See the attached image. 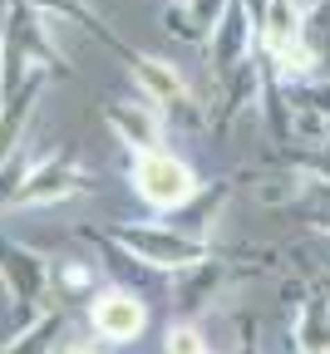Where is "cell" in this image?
<instances>
[{"mask_svg": "<svg viewBox=\"0 0 330 354\" xmlns=\"http://www.w3.org/2000/svg\"><path fill=\"white\" fill-rule=\"evenodd\" d=\"M35 6H50V10H64V15H84V20H89L84 0H35Z\"/></svg>", "mask_w": 330, "mask_h": 354, "instance_id": "obj_11", "label": "cell"}, {"mask_svg": "<svg viewBox=\"0 0 330 354\" xmlns=\"http://www.w3.org/2000/svg\"><path fill=\"white\" fill-rule=\"evenodd\" d=\"M133 187L148 207L173 212V207H187L198 197V172L182 158H173L168 148H148V153L133 158Z\"/></svg>", "mask_w": 330, "mask_h": 354, "instance_id": "obj_1", "label": "cell"}, {"mask_svg": "<svg viewBox=\"0 0 330 354\" xmlns=\"http://www.w3.org/2000/svg\"><path fill=\"white\" fill-rule=\"evenodd\" d=\"M89 320H94V330H99L104 339H138L144 325H148V310L128 290H104L99 300H94Z\"/></svg>", "mask_w": 330, "mask_h": 354, "instance_id": "obj_4", "label": "cell"}, {"mask_svg": "<svg viewBox=\"0 0 330 354\" xmlns=\"http://www.w3.org/2000/svg\"><path fill=\"white\" fill-rule=\"evenodd\" d=\"M109 123L119 133V143H128L133 153H148V148H163V123H158V109L153 99H123L109 109Z\"/></svg>", "mask_w": 330, "mask_h": 354, "instance_id": "obj_5", "label": "cell"}, {"mask_svg": "<svg viewBox=\"0 0 330 354\" xmlns=\"http://www.w3.org/2000/svg\"><path fill=\"white\" fill-rule=\"evenodd\" d=\"M163 349H168V354H212L193 325H173V330H168V339H163Z\"/></svg>", "mask_w": 330, "mask_h": 354, "instance_id": "obj_10", "label": "cell"}, {"mask_svg": "<svg viewBox=\"0 0 330 354\" xmlns=\"http://www.w3.org/2000/svg\"><path fill=\"white\" fill-rule=\"evenodd\" d=\"M325 354H330V349H325Z\"/></svg>", "mask_w": 330, "mask_h": 354, "instance_id": "obj_13", "label": "cell"}, {"mask_svg": "<svg viewBox=\"0 0 330 354\" xmlns=\"http://www.w3.org/2000/svg\"><path fill=\"white\" fill-rule=\"evenodd\" d=\"M64 354H104V349H94V344H69Z\"/></svg>", "mask_w": 330, "mask_h": 354, "instance_id": "obj_12", "label": "cell"}, {"mask_svg": "<svg viewBox=\"0 0 330 354\" xmlns=\"http://www.w3.org/2000/svg\"><path fill=\"white\" fill-rule=\"evenodd\" d=\"M306 35V10H301V0H266L261 15H257V39L266 44V55L276 50H286L291 39Z\"/></svg>", "mask_w": 330, "mask_h": 354, "instance_id": "obj_7", "label": "cell"}, {"mask_svg": "<svg viewBox=\"0 0 330 354\" xmlns=\"http://www.w3.org/2000/svg\"><path fill=\"white\" fill-rule=\"evenodd\" d=\"M232 0H173V6L163 10V25L173 39H198L207 44V35L217 30V20L227 15Z\"/></svg>", "mask_w": 330, "mask_h": 354, "instance_id": "obj_6", "label": "cell"}, {"mask_svg": "<svg viewBox=\"0 0 330 354\" xmlns=\"http://www.w3.org/2000/svg\"><path fill=\"white\" fill-rule=\"evenodd\" d=\"M271 59H276V69L286 74V79H311V74L320 69V55H315V44H311L306 35H301V39H291L286 50H276Z\"/></svg>", "mask_w": 330, "mask_h": 354, "instance_id": "obj_9", "label": "cell"}, {"mask_svg": "<svg viewBox=\"0 0 330 354\" xmlns=\"http://www.w3.org/2000/svg\"><path fill=\"white\" fill-rule=\"evenodd\" d=\"M252 39H257V15L242 6V0H232L227 15L217 20V30L207 35L212 74H232L237 64H247V59H252Z\"/></svg>", "mask_w": 330, "mask_h": 354, "instance_id": "obj_2", "label": "cell"}, {"mask_svg": "<svg viewBox=\"0 0 330 354\" xmlns=\"http://www.w3.org/2000/svg\"><path fill=\"white\" fill-rule=\"evenodd\" d=\"M133 79L148 88L153 104H168V109H182L187 104V84H182V74L168 59H133Z\"/></svg>", "mask_w": 330, "mask_h": 354, "instance_id": "obj_8", "label": "cell"}, {"mask_svg": "<svg viewBox=\"0 0 330 354\" xmlns=\"http://www.w3.org/2000/svg\"><path fill=\"white\" fill-rule=\"evenodd\" d=\"M123 241L144 256V261H153V266H168V271H187V266H202V246L193 241V236H177V232H148V227H133V232H123Z\"/></svg>", "mask_w": 330, "mask_h": 354, "instance_id": "obj_3", "label": "cell"}]
</instances>
